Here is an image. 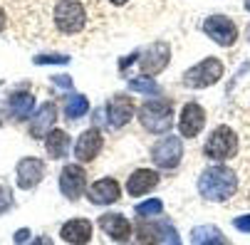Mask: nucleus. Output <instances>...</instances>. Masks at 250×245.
Here are the masks:
<instances>
[{
	"mask_svg": "<svg viewBox=\"0 0 250 245\" xmlns=\"http://www.w3.org/2000/svg\"><path fill=\"white\" fill-rule=\"evenodd\" d=\"M235 188H238V179L228 166H210L198 179V193L206 201L223 203L235 193Z\"/></svg>",
	"mask_w": 250,
	"mask_h": 245,
	"instance_id": "nucleus-1",
	"label": "nucleus"
},
{
	"mask_svg": "<svg viewBox=\"0 0 250 245\" xmlns=\"http://www.w3.org/2000/svg\"><path fill=\"white\" fill-rule=\"evenodd\" d=\"M139 119L144 124V129L154 134H164L173 124V102L168 99H151L139 109Z\"/></svg>",
	"mask_w": 250,
	"mask_h": 245,
	"instance_id": "nucleus-2",
	"label": "nucleus"
},
{
	"mask_svg": "<svg viewBox=\"0 0 250 245\" xmlns=\"http://www.w3.org/2000/svg\"><path fill=\"white\" fill-rule=\"evenodd\" d=\"M84 22H87V13L80 0H60L55 5V25L60 32L75 35L84 27Z\"/></svg>",
	"mask_w": 250,
	"mask_h": 245,
	"instance_id": "nucleus-3",
	"label": "nucleus"
},
{
	"mask_svg": "<svg viewBox=\"0 0 250 245\" xmlns=\"http://www.w3.org/2000/svg\"><path fill=\"white\" fill-rule=\"evenodd\" d=\"M221 77H223V62L218 57H206L201 64L191 67L184 75V84L193 89H203V87L216 84Z\"/></svg>",
	"mask_w": 250,
	"mask_h": 245,
	"instance_id": "nucleus-4",
	"label": "nucleus"
},
{
	"mask_svg": "<svg viewBox=\"0 0 250 245\" xmlns=\"http://www.w3.org/2000/svg\"><path fill=\"white\" fill-rule=\"evenodd\" d=\"M206 156L208 159H218V161H226L230 156L238 154V136L230 126H218L213 129L210 139L206 142Z\"/></svg>",
	"mask_w": 250,
	"mask_h": 245,
	"instance_id": "nucleus-5",
	"label": "nucleus"
},
{
	"mask_svg": "<svg viewBox=\"0 0 250 245\" xmlns=\"http://www.w3.org/2000/svg\"><path fill=\"white\" fill-rule=\"evenodd\" d=\"M203 32L208 35L213 42H218L221 47H230V45L238 40V27H235V22H233L230 18H226V15H210V18H206Z\"/></svg>",
	"mask_w": 250,
	"mask_h": 245,
	"instance_id": "nucleus-6",
	"label": "nucleus"
},
{
	"mask_svg": "<svg viewBox=\"0 0 250 245\" xmlns=\"http://www.w3.org/2000/svg\"><path fill=\"white\" fill-rule=\"evenodd\" d=\"M151 159L159 168H176L178 163H181L184 159V144H181V139H176V136H166L161 139V142L154 144L151 149Z\"/></svg>",
	"mask_w": 250,
	"mask_h": 245,
	"instance_id": "nucleus-7",
	"label": "nucleus"
},
{
	"mask_svg": "<svg viewBox=\"0 0 250 245\" xmlns=\"http://www.w3.org/2000/svg\"><path fill=\"white\" fill-rule=\"evenodd\" d=\"M87 188V173L82 166H75V163H69L62 168L60 173V191L69 198V201H75L84 193Z\"/></svg>",
	"mask_w": 250,
	"mask_h": 245,
	"instance_id": "nucleus-8",
	"label": "nucleus"
},
{
	"mask_svg": "<svg viewBox=\"0 0 250 245\" xmlns=\"http://www.w3.org/2000/svg\"><path fill=\"white\" fill-rule=\"evenodd\" d=\"M15 176H18V186L22 191H30L35 188L42 176H45V163L35 156H27V159H20L18 161V168H15Z\"/></svg>",
	"mask_w": 250,
	"mask_h": 245,
	"instance_id": "nucleus-9",
	"label": "nucleus"
},
{
	"mask_svg": "<svg viewBox=\"0 0 250 245\" xmlns=\"http://www.w3.org/2000/svg\"><path fill=\"white\" fill-rule=\"evenodd\" d=\"M141 60H139V64H141V69H144V75H159L161 69L168 64V60H171V47L166 45V42H154L144 55H139Z\"/></svg>",
	"mask_w": 250,
	"mask_h": 245,
	"instance_id": "nucleus-10",
	"label": "nucleus"
},
{
	"mask_svg": "<svg viewBox=\"0 0 250 245\" xmlns=\"http://www.w3.org/2000/svg\"><path fill=\"white\" fill-rule=\"evenodd\" d=\"M203 124H206V112H203V107L201 104H196V102H188L186 107H184V112H181V119H178V129H181V134L184 136H198L201 134V129H203Z\"/></svg>",
	"mask_w": 250,
	"mask_h": 245,
	"instance_id": "nucleus-11",
	"label": "nucleus"
},
{
	"mask_svg": "<svg viewBox=\"0 0 250 245\" xmlns=\"http://www.w3.org/2000/svg\"><path fill=\"white\" fill-rule=\"evenodd\" d=\"M102 144H104L102 131H99V129H87V131H84V134L77 139L75 156H77L82 163H87V161H92V159H97V156H99V151H102Z\"/></svg>",
	"mask_w": 250,
	"mask_h": 245,
	"instance_id": "nucleus-12",
	"label": "nucleus"
},
{
	"mask_svg": "<svg viewBox=\"0 0 250 245\" xmlns=\"http://www.w3.org/2000/svg\"><path fill=\"white\" fill-rule=\"evenodd\" d=\"M106 117H109V126L122 129L134 117V102L124 94H117L114 99H109V104H106Z\"/></svg>",
	"mask_w": 250,
	"mask_h": 245,
	"instance_id": "nucleus-13",
	"label": "nucleus"
},
{
	"mask_svg": "<svg viewBox=\"0 0 250 245\" xmlns=\"http://www.w3.org/2000/svg\"><path fill=\"white\" fill-rule=\"evenodd\" d=\"M119 193H122V188H119V184L114 179H102V181L92 184L89 191H87L89 201L97 203V205H106V203L119 201Z\"/></svg>",
	"mask_w": 250,
	"mask_h": 245,
	"instance_id": "nucleus-14",
	"label": "nucleus"
},
{
	"mask_svg": "<svg viewBox=\"0 0 250 245\" xmlns=\"http://www.w3.org/2000/svg\"><path fill=\"white\" fill-rule=\"evenodd\" d=\"M60 235H62V240L72 243V245H84L92 238V223L87 218H72L62 225Z\"/></svg>",
	"mask_w": 250,
	"mask_h": 245,
	"instance_id": "nucleus-15",
	"label": "nucleus"
},
{
	"mask_svg": "<svg viewBox=\"0 0 250 245\" xmlns=\"http://www.w3.org/2000/svg\"><path fill=\"white\" fill-rule=\"evenodd\" d=\"M156 184H159V173L156 171H151V168H136L129 176V181H126V191L131 196H144L151 188H156Z\"/></svg>",
	"mask_w": 250,
	"mask_h": 245,
	"instance_id": "nucleus-16",
	"label": "nucleus"
},
{
	"mask_svg": "<svg viewBox=\"0 0 250 245\" xmlns=\"http://www.w3.org/2000/svg\"><path fill=\"white\" fill-rule=\"evenodd\" d=\"M55 117H57V109H55V104L52 102H47V104H42V107L38 109V114L32 117V124H30V134L35 136V139H45L50 131H52V126H55Z\"/></svg>",
	"mask_w": 250,
	"mask_h": 245,
	"instance_id": "nucleus-17",
	"label": "nucleus"
},
{
	"mask_svg": "<svg viewBox=\"0 0 250 245\" xmlns=\"http://www.w3.org/2000/svg\"><path fill=\"white\" fill-rule=\"evenodd\" d=\"M99 225L106 235H112L114 240H126L131 235V225L122 213H104L99 218Z\"/></svg>",
	"mask_w": 250,
	"mask_h": 245,
	"instance_id": "nucleus-18",
	"label": "nucleus"
},
{
	"mask_svg": "<svg viewBox=\"0 0 250 245\" xmlns=\"http://www.w3.org/2000/svg\"><path fill=\"white\" fill-rule=\"evenodd\" d=\"M191 245H228V240L216 225H198L191 230Z\"/></svg>",
	"mask_w": 250,
	"mask_h": 245,
	"instance_id": "nucleus-19",
	"label": "nucleus"
},
{
	"mask_svg": "<svg viewBox=\"0 0 250 245\" xmlns=\"http://www.w3.org/2000/svg\"><path fill=\"white\" fill-rule=\"evenodd\" d=\"M45 146H47V154L52 159H64L67 149H69V136L67 131L62 129H52L47 136H45Z\"/></svg>",
	"mask_w": 250,
	"mask_h": 245,
	"instance_id": "nucleus-20",
	"label": "nucleus"
},
{
	"mask_svg": "<svg viewBox=\"0 0 250 245\" xmlns=\"http://www.w3.org/2000/svg\"><path fill=\"white\" fill-rule=\"evenodd\" d=\"M32 107H35V97L27 92H18L10 97V112L15 119H30L32 117Z\"/></svg>",
	"mask_w": 250,
	"mask_h": 245,
	"instance_id": "nucleus-21",
	"label": "nucleus"
},
{
	"mask_svg": "<svg viewBox=\"0 0 250 245\" xmlns=\"http://www.w3.org/2000/svg\"><path fill=\"white\" fill-rule=\"evenodd\" d=\"M166 228L164 223H141L136 228V235H139V243L144 245H156L161 238H166Z\"/></svg>",
	"mask_w": 250,
	"mask_h": 245,
	"instance_id": "nucleus-22",
	"label": "nucleus"
},
{
	"mask_svg": "<svg viewBox=\"0 0 250 245\" xmlns=\"http://www.w3.org/2000/svg\"><path fill=\"white\" fill-rule=\"evenodd\" d=\"M87 112H89V102H87V97H82V94H72V97L67 99V104H64V114H67L69 122L84 117Z\"/></svg>",
	"mask_w": 250,
	"mask_h": 245,
	"instance_id": "nucleus-23",
	"label": "nucleus"
},
{
	"mask_svg": "<svg viewBox=\"0 0 250 245\" xmlns=\"http://www.w3.org/2000/svg\"><path fill=\"white\" fill-rule=\"evenodd\" d=\"M129 89L141 92V94H159V84L154 80H146V77H131L129 80Z\"/></svg>",
	"mask_w": 250,
	"mask_h": 245,
	"instance_id": "nucleus-24",
	"label": "nucleus"
},
{
	"mask_svg": "<svg viewBox=\"0 0 250 245\" xmlns=\"http://www.w3.org/2000/svg\"><path fill=\"white\" fill-rule=\"evenodd\" d=\"M164 211V203L159 201V198H151V201H146V203H139L136 205V213L139 216H159Z\"/></svg>",
	"mask_w": 250,
	"mask_h": 245,
	"instance_id": "nucleus-25",
	"label": "nucleus"
},
{
	"mask_svg": "<svg viewBox=\"0 0 250 245\" xmlns=\"http://www.w3.org/2000/svg\"><path fill=\"white\" fill-rule=\"evenodd\" d=\"M32 62L35 64H67L69 57L67 55H38Z\"/></svg>",
	"mask_w": 250,
	"mask_h": 245,
	"instance_id": "nucleus-26",
	"label": "nucleus"
},
{
	"mask_svg": "<svg viewBox=\"0 0 250 245\" xmlns=\"http://www.w3.org/2000/svg\"><path fill=\"white\" fill-rule=\"evenodd\" d=\"M10 205H13V188L0 184V213H5Z\"/></svg>",
	"mask_w": 250,
	"mask_h": 245,
	"instance_id": "nucleus-27",
	"label": "nucleus"
},
{
	"mask_svg": "<svg viewBox=\"0 0 250 245\" xmlns=\"http://www.w3.org/2000/svg\"><path fill=\"white\" fill-rule=\"evenodd\" d=\"M233 223H235V228H238L240 233H250V216H240V218H235Z\"/></svg>",
	"mask_w": 250,
	"mask_h": 245,
	"instance_id": "nucleus-28",
	"label": "nucleus"
},
{
	"mask_svg": "<svg viewBox=\"0 0 250 245\" xmlns=\"http://www.w3.org/2000/svg\"><path fill=\"white\" fill-rule=\"evenodd\" d=\"M52 80H55L57 87H72V77H67V75H57V77H52Z\"/></svg>",
	"mask_w": 250,
	"mask_h": 245,
	"instance_id": "nucleus-29",
	"label": "nucleus"
},
{
	"mask_svg": "<svg viewBox=\"0 0 250 245\" xmlns=\"http://www.w3.org/2000/svg\"><path fill=\"white\" fill-rule=\"evenodd\" d=\"M166 238H168V245H181V243H178V235H176V230L168 225L166 228Z\"/></svg>",
	"mask_w": 250,
	"mask_h": 245,
	"instance_id": "nucleus-30",
	"label": "nucleus"
},
{
	"mask_svg": "<svg viewBox=\"0 0 250 245\" xmlns=\"http://www.w3.org/2000/svg\"><path fill=\"white\" fill-rule=\"evenodd\" d=\"M27 238H30V230H27V228H22V230L15 233V243H25Z\"/></svg>",
	"mask_w": 250,
	"mask_h": 245,
	"instance_id": "nucleus-31",
	"label": "nucleus"
},
{
	"mask_svg": "<svg viewBox=\"0 0 250 245\" xmlns=\"http://www.w3.org/2000/svg\"><path fill=\"white\" fill-rule=\"evenodd\" d=\"M30 245H52V240H50L47 235H40V238H35Z\"/></svg>",
	"mask_w": 250,
	"mask_h": 245,
	"instance_id": "nucleus-32",
	"label": "nucleus"
},
{
	"mask_svg": "<svg viewBox=\"0 0 250 245\" xmlns=\"http://www.w3.org/2000/svg\"><path fill=\"white\" fill-rule=\"evenodd\" d=\"M5 22H8V20H5V13H3V10H0V32H3V30H5Z\"/></svg>",
	"mask_w": 250,
	"mask_h": 245,
	"instance_id": "nucleus-33",
	"label": "nucleus"
},
{
	"mask_svg": "<svg viewBox=\"0 0 250 245\" xmlns=\"http://www.w3.org/2000/svg\"><path fill=\"white\" fill-rule=\"evenodd\" d=\"M109 3H114V5H124L126 0H109Z\"/></svg>",
	"mask_w": 250,
	"mask_h": 245,
	"instance_id": "nucleus-34",
	"label": "nucleus"
},
{
	"mask_svg": "<svg viewBox=\"0 0 250 245\" xmlns=\"http://www.w3.org/2000/svg\"><path fill=\"white\" fill-rule=\"evenodd\" d=\"M245 10H250V0H245Z\"/></svg>",
	"mask_w": 250,
	"mask_h": 245,
	"instance_id": "nucleus-35",
	"label": "nucleus"
},
{
	"mask_svg": "<svg viewBox=\"0 0 250 245\" xmlns=\"http://www.w3.org/2000/svg\"><path fill=\"white\" fill-rule=\"evenodd\" d=\"M0 124H3V119H0Z\"/></svg>",
	"mask_w": 250,
	"mask_h": 245,
	"instance_id": "nucleus-36",
	"label": "nucleus"
},
{
	"mask_svg": "<svg viewBox=\"0 0 250 245\" xmlns=\"http://www.w3.org/2000/svg\"><path fill=\"white\" fill-rule=\"evenodd\" d=\"M0 87H3V82H0Z\"/></svg>",
	"mask_w": 250,
	"mask_h": 245,
	"instance_id": "nucleus-37",
	"label": "nucleus"
}]
</instances>
